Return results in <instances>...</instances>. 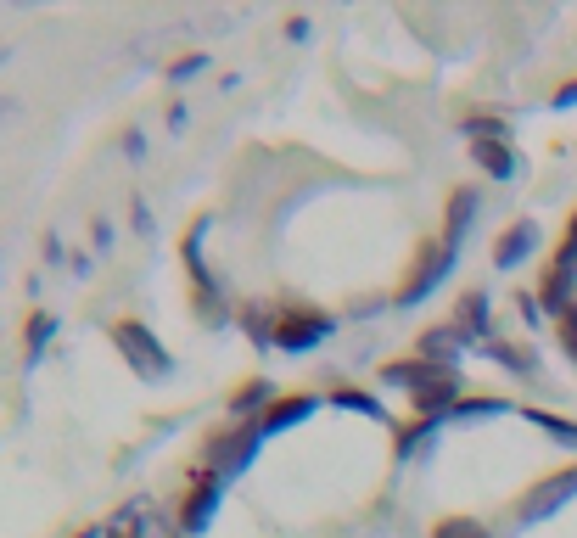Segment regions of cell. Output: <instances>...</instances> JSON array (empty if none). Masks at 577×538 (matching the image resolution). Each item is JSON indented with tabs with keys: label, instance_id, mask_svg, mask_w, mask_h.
Masks as SVG:
<instances>
[{
	"label": "cell",
	"instance_id": "9a60e30c",
	"mask_svg": "<svg viewBox=\"0 0 577 538\" xmlns=\"http://www.w3.org/2000/svg\"><path fill=\"white\" fill-rule=\"evenodd\" d=\"M561 342H566V354L577 359V309H566V314H561Z\"/></svg>",
	"mask_w": 577,
	"mask_h": 538
},
{
	"label": "cell",
	"instance_id": "3957f363",
	"mask_svg": "<svg viewBox=\"0 0 577 538\" xmlns=\"http://www.w3.org/2000/svg\"><path fill=\"white\" fill-rule=\"evenodd\" d=\"M449 269H454V241H443V247H432V253L421 258V269H415V275H409V281H404V292H398V303H404V309H409V303H421L426 292H432V286L443 281V275H449Z\"/></svg>",
	"mask_w": 577,
	"mask_h": 538
},
{
	"label": "cell",
	"instance_id": "9c48e42d",
	"mask_svg": "<svg viewBox=\"0 0 577 538\" xmlns=\"http://www.w3.org/2000/svg\"><path fill=\"white\" fill-rule=\"evenodd\" d=\"M471 213H477V191H460L449 202V241H465V225H471Z\"/></svg>",
	"mask_w": 577,
	"mask_h": 538
},
{
	"label": "cell",
	"instance_id": "ba28073f",
	"mask_svg": "<svg viewBox=\"0 0 577 538\" xmlns=\"http://www.w3.org/2000/svg\"><path fill=\"white\" fill-rule=\"evenodd\" d=\"M566 494H577V471H566V477H555V482H544L533 494V505H527V516H544V510H555Z\"/></svg>",
	"mask_w": 577,
	"mask_h": 538
},
{
	"label": "cell",
	"instance_id": "e0dca14e",
	"mask_svg": "<svg viewBox=\"0 0 577 538\" xmlns=\"http://www.w3.org/2000/svg\"><path fill=\"white\" fill-rule=\"evenodd\" d=\"M555 101H561V107H572V101H577V79H572V85H566V90H561V96H555Z\"/></svg>",
	"mask_w": 577,
	"mask_h": 538
},
{
	"label": "cell",
	"instance_id": "30bf717a",
	"mask_svg": "<svg viewBox=\"0 0 577 538\" xmlns=\"http://www.w3.org/2000/svg\"><path fill=\"white\" fill-rule=\"evenodd\" d=\"M460 331H488V298L482 292H465V303H460V320H454Z\"/></svg>",
	"mask_w": 577,
	"mask_h": 538
},
{
	"label": "cell",
	"instance_id": "52a82bcc",
	"mask_svg": "<svg viewBox=\"0 0 577 538\" xmlns=\"http://www.w3.org/2000/svg\"><path fill=\"white\" fill-rule=\"evenodd\" d=\"M309 415H314V398H309V393H297V398H275L258 432H281V426H297V421H309Z\"/></svg>",
	"mask_w": 577,
	"mask_h": 538
},
{
	"label": "cell",
	"instance_id": "2e32d148",
	"mask_svg": "<svg viewBox=\"0 0 577 538\" xmlns=\"http://www.w3.org/2000/svg\"><path fill=\"white\" fill-rule=\"evenodd\" d=\"M202 68H208V57H202V51H197V57L174 62V79H191V73H202Z\"/></svg>",
	"mask_w": 577,
	"mask_h": 538
},
{
	"label": "cell",
	"instance_id": "277c9868",
	"mask_svg": "<svg viewBox=\"0 0 577 538\" xmlns=\"http://www.w3.org/2000/svg\"><path fill=\"white\" fill-rule=\"evenodd\" d=\"M471 157H477V163L493 174V180H510V174H516V152H510V146L499 141V124H488V118L477 124V141H471Z\"/></svg>",
	"mask_w": 577,
	"mask_h": 538
},
{
	"label": "cell",
	"instance_id": "8992f818",
	"mask_svg": "<svg viewBox=\"0 0 577 538\" xmlns=\"http://www.w3.org/2000/svg\"><path fill=\"white\" fill-rule=\"evenodd\" d=\"M538 247V230L533 225H516V230H505V236H499V247H493V264L499 269H516L521 258L533 253Z\"/></svg>",
	"mask_w": 577,
	"mask_h": 538
},
{
	"label": "cell",
	"instance_id": "6da1fadb",
	"mask_svg": "<svg viewBox=\"0 0 577 538\" xmlns=\"http://www.w3.org/2000/svg\"><path fill=\"white\" fill-rule=\"evenodd\" d=\"M113 342L124 348V359L141 370V376H169V354H163V342H157L152 331L141 326V320H118V326H113Z\"/></svg>",
	"mask_w": 577,
	"mask_h": 538
},
{
	"label": "cell",
	"instance_id": "8fae6325",
	"mask_svg": "<svg viewBox=\"0 0 577 538\" xmlns=\"http://www.w3.org/2000/svg\"><path fill=\"white\" fill-rule=\"evenodd\" d=\"M432 538H488V527L471 522V516H449V522H437Z\"/></svg>",
	"mask_w": 577,
	"mask_h": 538
},
{
	"label": "cell",
	"instance_id": "5bb4252c",
	"mask_svg": "<svg viewBox=\"0 0 577 538\" xmlns=\"http://www.w3.org/2000/svg\"><path fill=\"white\" fill-rule=\"evenodd\" d=\"M544 432H555V438H566V443H577V426H566V421H555V415H544V410H527Z\"/></svg>",
	"mask_w": 577,
	"mask_h": 538
},
{
	"label": "cell",
	"instance_id": "7a4b0ae2",
	"mask_svg": "<svg viewBox=\"0 0 577 538\" xmlns=\"http://www.w3.org/2000/svg\"><path fill=\"white\" fill-rule=\"evenodd\" d=\"M331 331H337V320H325V314H281L275 331H269V342L286 348V354H309L314 342H325Z\"/></svg>",
	"mask_w": 577,
	"mask_h": 538
},
{
	"label": "cell",
	"instance_id": "5b68a950",
	"mask_svg": "<svg viewBox=\"0 0 577 538\" xmlns=\"http://www.w3.org/2000/svg\"><path fill=\"white\" fill-rule=\"evenodd\" d=\"M219 488H225V477H219V471H208V477H197V488L185 494V510H180L185 533H202V527L213 522V510H219Z\"/></svg>",
	"mask_w": 577,
	"mask_h": 538
},
{
	"label": "cell",
	"instance_id": "ac0fdd59",
	"mask_svg": "<svg viewBox=\"0 0 577 538\" xmlns=\"http://www.w3.org/2000/svg\"><path fill=\"white\" fill-rule=\"evenodd\" d=\"M0 118H6V101H0Z\"/></svg>",
	"mask_w": 577,
	"mask_h": 538
},
{
	"label": "cell",
	"instance_id": "4fadbf2b",
	"mask_svg": "<svg viewBox=\"0 0 577 538\" xmlns=\"http://www.w3.org/2000/svg\"><path fill=\"white\" fill-rule=\"evenodd\" d=\"M51 326H57L51 314H34V326H29V354H40L45 342H51Z\"/></svg>",
	"mask_w": 577,
	"mask_h": 538
},
{
	"label": "cell",
	"instance_id": "7c38bea8",
	"mask_svg": "<svg viewBox=\"0 0 577 538\" xmlns=\"http://www.w3.org/2000/svg\"><path fill=\"white\" fill-rule=\"evenodd\" d=\"M331 404H342V410H353V415H376V421H381V404H376V398H365V393H348V387H342V393L331 398Z\"/></svg>",
	"mask_w": 577,
	"mask_h": 538
}]
</instances>
